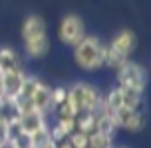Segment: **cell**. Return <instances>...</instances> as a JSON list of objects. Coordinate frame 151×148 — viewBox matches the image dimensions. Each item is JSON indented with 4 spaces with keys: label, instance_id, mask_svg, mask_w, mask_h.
<instances>
[{
    "label": "cell",
    "instance_id": "6da1fadb",
    "mask_svg": "<svg viewBox=\"0 0 151 148\" xmlns=\"http://www.w3.org/2000/svg\"><path fill=\"white\" fill-rule=\"evenodd\" d=\"M22 42L24 50L30 58H44L50 50V40H48V30L42 16L30 14L22 22Z\"/></svg>",
    "mask_w": 151,
    "mask_h": 148
},
{
    "label": "cell",
    "instance_id": "7a4b0ae2",
    "mask_svg": "<svg viewBox=\"0 0 151 148\" xmlns=\"http://www.w3.org/2000/svg\"><path fill=\"white\" fill-rule=\"evenodd\" d=\"M106 46L99 42L98 36H83L74 46V60L82 70H98L104 66Z\"/></svg>",
    "mask_w": 151,
    "mask_h": 148
},
{
    "label": "cell",
    "instance_id": "3957f363",
    "mask_svg": "<svg viewBox=\"0 0 151 148\" xmlns=\"http://www.w3.org/2000/svg\"><path fill=\"white\" fill-rule=\"evenodd\" d=\"M137 44V38L131 30H121L117 36H113V40L106 46V56H104V64L111 66V68H119L123 62H127L129 56L133 54Z\"/></svg>",
    "mask_w": 151,
    "mask_h": 148
},
{
    "label": "cell",
    "instance_id": "277c9868",
    "mask_svg": "<svg viewBox=\"0 0 151 148\" xmlns=\"http://www.w3.org/2000/svg\"><path fill=\"white\" fill-rule=\"evenodd\" d=\"M99 98H101V94L91 84H86V82H78L72 88H68V102L74 108L76 116L83 112H93Z\"/></svg>",
    "mask_w": 151,
    "mask_h": 148
},
{
    "label": "cell",
    "instance_id": "5b68a950",
    "mask_svg": "<svg viewBox=\"0 0 151 148\" xmlns=\"http://www.w3.org/2000/svg\"><path fill=\"white\" fill-rule=\"evenodd\" d=\"M117 82L119 86H125V88H133L137 92H145V84H147V72L141 64L137 62H123L117 68Z\"/></svg>",
    "mask_w": 151,
    "mask_h": 148
},
{
    "label": "cell",
    "instance_id": "8992f818",
    "mask_svg": "<svg viewBox=\"0 0 151 148\" xmlns=\"http://www.w3.org/2000/svg\"><path fill=\"white\" fill-rule=\"evenodd\" d=\"M83 36H86V24L78 14H68L62 18L60 26H58V38L62 44L74 48Z\"/></svg>",
    "mask_w": 151,
    "mask_h": 148
},
{
    "label": "cell",
    "instance_id": "52a82bcc",
    "mask_svg": "<svg viewBox=\"0 0 151 148\" xmlns=\"http://www.w3.org/2000/svg\"><path fill=\"white\" fill-rule=\"evenodd\" d=\"M111 116H113V120H115L117 130L123 128V130H129V132H139V130H143V126H145V114L141 110L121 108V110H117V112H113Z\"/></svg>",
    "mask_w": 151,
    "mask_h": 148
},
{
    "label": "cell",
    "instance_id": "ba28073f",
    "mask_svg": "<svg viewBox=\"0 0 151 148\" xmlns=\"http://www.w3.org/2000/svg\"><path fill=\"white\" fill-rule=\"evenodd\" d=\"M30 100H32V108L38 110V112H42L44 116L54 110V106H52V88L46 86L44 82H40V80H38L36 88H34V92H32Z\"/></svg>",
    "mask_w": 151,
    "mask_h": 148
},
{
    "label": "cell",
    "instance_id": "9c48e42d",
    "mask_svg": "<svg viewBox=\"0 0 151 148\" xmlns=\"http://www.w3.org/2000/svg\"><path fill=\"white\" fill-rule=\"evenodd\" d=\"M24 78H26V74L22 72V68L2 72V96L4 98H16V94L22 88Z\"/></svg>",
    "mask_w": 151,
    "mask_h": 148
},
{
    "label": "cell",
    "instance_id": "30bf717a",
    "mask_svg": "<svg viewBox=\"0 0 151 148\" xmlns=\"http://www.w3.org/2000/svg\"><path fill=\"white\" fill-rule=\"evenodd\" d=\"M18 122H20V126H22V132L28 134V136L34 134V132H38L40 128L48 126L46 124V116L42 114V112H38V110H28V112L20 114Z\"/></svg>",
    "mask_w": 151,
    "mask_h": 148
},
{
    "label": "cell",
    "instance_id": "8fae6325",
    "mask_svg": "<svg viewBox=\"0 0 151 148\" xmlns=\"http://www.w3.org/2000/svg\"><path fill=\"white\" fill-rule=\"evenodd\" d=\"M20 58L12 48L2 46L0 48V70L6 72V70H20Z\"/></svg>",
    "mask_w": 151,
    "mask_h": 148
},
{
    "label": "cell",
    "instance_id": "7c38bea8",
    "mask_svg": "<svg viewBox=\"0 0 151 148\" xmlns=\"http://www.w3.org/2000/svg\"><path fill=\"white\" fill-rule=\"evenodd\" d=\"M119 92H121L123 108H127V110H139L141 100H143V92H137V90H133V88H125V86H119Z\"/></svg>",
    "mask_w": 151,
    "mask_h": 148
},
{
    "label": "cell",
    "instance_id": "4fadbf2b",
    "mask_svg": "<svg viewBox=\"0 0 151 148\" xmlns=\"http://www.w3.org/2000/svg\"><path fill=\"white\" fill-rule=\"evenodd\" d=\"M30 142H32V148H54L50 126H44V128H40L38 132L30 134Z\"/></svg>",
    "mask_w": 151,
    "mask_h": 148
},
{
    "label": "cell",
    "instance_id": "5bb4252c",
    "mask_svg": "<svg viewBox=\"0 0 151 148\" xmlns=\"http://www.w3.org/2000/svg\"><path fill=\"white\" fill-rule=\"evenodd\" d=\"M113 146V138L111 136H106L101 132H91L88 134V148H111Z\"/></svg>",
    "mask_w": 151,
    "mask_h": 148
},
{
    "label": "cell",
    "instance_id": "9a60e30c",
    "mask_svg": "<svg viewBox=\"0 0 151 148\" xmlns=\"http://www.w3.org/2000/svg\"><path fill=\"white\" fill-rule=\"evenodd\" d=\"M66 98H68V88L66 86H56V88H52V106L54 108L62 106L66 102Z\"/></svg>",
    "mask_w": 151,
    "mask_h": 148
},
{
    "label": "cell",
    "instance_id": "2e32d148",
    "mask_svg": "<svg viewBox=\"0 0 151 148\" xmlns=\"http://www.w3.org/2000/svg\"><path fill=\"white\" fill-rule=\"evenodd\" d=\"M68 142L72 144V148H88V134L80 132V130H74L68 136Z\"/></svg>",
    "mask_w": 151,
    "mask_h": 148
},
{
    "label": "cell",
    "instance_id": "e0dca14e",
    "mask_svg": "<svg viewBox=\"0 0 151 148\" xmlns=\"http://www.w3.org/2000/svg\"><path fill=\"white\" fill-rule=\"evenodd\" d=\"M6 140H8V138H6V122L0 120V144L6 142Z\"/></svg>",
    "mask_w": 151,
    "mask_h": 148
},
{
    "label": "cell",
    "instance_id": "ac0fdd59",
    "mask_svg": "<svg viewBox=\"0 0 151 148\" xmlns=\"http://www.w3.org/2000/svg\"><path fill=\"white\" fill-rule=\"evenodd\" d=\"M0 148H16V144L12 140H6V142H2V144H0Z\"/></svg>",
    "mask_w": 151,
    "mask_h": 148
},
{
    "label": "cell",
    "instance_id": "d6986e66",
    "mask_svg": "<svg viewBox=\"0 0 151 148\" xmlns=\"http://www.w3.org/2000/svg\"><path fill=\"white\" fill-rule=\"evenodd\" d=\"M0 96H2V70H0Z\"/></svg>",
    "mask_w": 151,
    "mask_h": 148
},
{
    "label": "cell",
    "instance_id": "ffe728a7",
    "mask_svg": "<svg viewBox=\"0 0 151 148\" xmlns=\"http://www.w3.org/2000/svg\"><path fill=\"white\" fill-rule=\"evenodd\" d=\"M111 148H117V146H111Z\"/></svg>",
    "mask_w": 151,
    "mask_h": 148
}]
</instances>
